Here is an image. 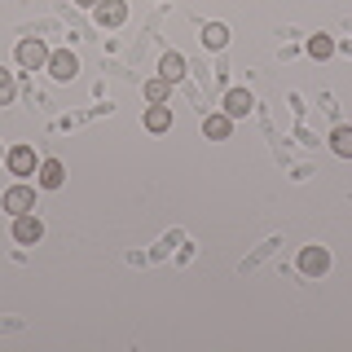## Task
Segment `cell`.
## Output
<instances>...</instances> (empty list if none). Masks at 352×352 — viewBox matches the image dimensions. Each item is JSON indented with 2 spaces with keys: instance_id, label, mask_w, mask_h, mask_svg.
Here are the masks:
<instances>
[{
  "instance_id": "6",
  "label": "cell",
  "mask_w": 352,
  "mask_h": 352,
  "mask_svg": "<svg viewBox=\"0 0 352 352\" xmlns=\"http://www.w3.org/2000/svg\"><path fill=\"white\" fill-rule=\"evenodd\" d=\"M300 269L308 273V278H322V273L330 269V251L326 247H304L300 251Z\"/></svg>"
},
{
  "instance_id": "3",
  "label": "cell",
  "mask_w": 352,
  "mask_h": 352,
  "mask_svg": "<svg viewBox=\"0 0 352 352\" xmlns=\"http://www.w3.org/2000/svg\"><path fill=\"white\" fill-rule=\"evenodd\" d=\"M18 66H27V71H40V66H49V49H44V40H22L18 44Z\"/></svg>"
},
{
  "instance_id": "12",
  "label": "cell",
  "mask_w": 352,
  "mask_h": 352,
  "mask_svg": "<svg viewBox=\"0 0 352 352\" xmlns=\"http://www.w3.org/2000/svg\"><path fill=\"white\" fill-rule=\"evenodd\" d=\"M146 128H150V132H168V128H172V110H168V106H150V110H146Z\"/></svg>"
},
{
  "instance_id": "8",
  "label": "cell",
  "mask_w": 352,
  "mask_h": 352,
  "mask_svg": "<svg viewBox=\"0 0 352 352\" xmlns=\"http://www.w3.org/2000/svg\"><path fill=\"white\" fill-rule=\"evenodd\" d=\"M251 106H256V97H251L247 88H229V93H225V115L229 119H247Z\"/></svg>"
},
{
  "instance_id": "2",
  "label": "cell",
  "mask_w": 352,
  "mask_h": 352,
  "mask_svg": "<svg viewBox=\"0 0 352 352\" xmlns=\"http://www.w3.org/2000/svg\"><path fill=\"white\" fill-rule=\"evenodd\" d=\"M44 71H49L58 84H66V80H75V71H80V58H75L71 49H58V53H49V66H44Z\"/></svg>"
},
{
  "instance_id": "10",
  "label": "cell",
  "mask_w": 352,
  "mask_h": 352,
  "mask_svg": "<svg viewBox=\"0 0 352 352\" xmlns=\"http://www.w3.org/2000/svg\"><path fill=\"white\" fill-rule=\"evenodd\" d=\"M66 181V168L58 159H44L40 163V190H58V185Z\"/></svg>"
},
{
  "instance_id": "9",
  "label": "cell",
  "mask_w": 352,
  "mask_h": 352,
  "mask_svg": "<svg viewBox=\"0 0 352 352\" xmlns=\"http://www.w3.org/2000/svg\"><path fill=\"white\" fill-rule=\"evenodd\" d=\"M229 132H234V119H229L225 110L203 119V137H207V141H229Z\"/></svg>"
},
{
  "instance_id": "11",
  "label": "cell",
  "mask_w": 352,
  "mask_h": 352,
  "mask_svg": "<svg viewBox=\"0 0 352 352\" xmlns=\"http://www.w3.org/2000/svg\"><path fill=\"white\" fill-rule=\"evenodd\" d=\"M168 97H172V80H146V102L150 106H168Z\"/></svg>"
},
{
  "instance_id": "17",
  "label": "cell",
  "mask_w": 352,
  "mask_h": 352,
  "mask_svg": "<svg viewBox=\"0 0 352 352\" xmlns=\"http://www.w3.org/2000/svg\"><path fill=\"white\" fill-rule=\"evenodd\" d=\"M14 93H18V84H14V75L5 71V66H0V106H9L14 102Z\"/></svg>"
},
{
  "instance_id": "15",
  "label": "cell",
  "mask_w": 352,
  "mask_h": 352,
  "mask_svg": "<svg viewBox=\"0 0 352 352\" xmlns=\"http://www.w3.org/2000/svg\"><path fill=\"white\" fill-rule=\"evenodd\" d=\"M330 53H335V40H330V36H313V40H308V58L326 62Z\"/></svg>"
},
{
  "instance_id": "1",
  "label": "cell",
  "mask_w": 352,
  "mask_h": 352,
  "mask_svg": "<svg viewBox=\"0 0 352 352\" xmlns=\"http://www.w3.org/2000/svg\"><path fill=\"white\" fill-rule=\"evenodd\" d=\"M0 207H5L9 216H27V212H36V190H31V185H9L5 198H0Z\"/></svg>"
},
{
  "instance_id": "14",
  "label": "cell",
  "mask_w": 352,
  "mask_h": 352,
  "mask_svg": "<svg viewBox=\"0 0 352 352\" xmlns=\"http://www.w3.org/2000/svg\"><path fill=\"white\" fill-rule=\"evenodd\" d=\"M203 44H207V49H225V44H229V31L220 27V22H207V27H203Z\"/></svg>"
},
{
  "instance_id": "13",
  "label": "cell",
  "mask_w": 352,
  "mask_h": 352,
  "mask_svg": "<svg viewBox=\"0 0 352 352\" xmlns=\"http://www.w3.org/2000/svg\"><path fill=\"white\" fill-rule=\"evenodd\" d=\"M159 71H163V80H181V75H185V58H181V53H163V62H159Z\"/></svg>"
},
{
  "instance_id": "4",
  "label": "cell",
  "mask_w": 352,
  "mask_h": 352,
  "mask_svg": "<svg viewBox=\"0 0 352 352\" xmlns=\"http://www.w3.org/2000/svg\"><path fill=\"white\" fill-rule=\"evenodd\" d=\"M44 238V225H40V216H14V242H22V247H36V242Z\"/></svg>"
},
{
  "instance_id": "5",
  "label": "cell",
  "mask_w": 352,
  "mask_h": 352,
  "mask_svg": "<svg viewBox=\"0 0 352 352\" xmlns=\"http://www.w3.org/2000/svg\"><path fill=\"white\" fill-rule=\"evenodd\" d=\"M5 168L14 172V176H31V172H36V150H31V146L5 150Z\"/></svg>"
},
{
  "instance_id": "16",
  "label": "cell",
  "mask_w": 352,
  "mask_h": 352,
  "mask_svg": "<svg viewBox=\"0 0 352 352\" xmlns=\"http://www.w3.org/2000/svg\"><path fill=\"white\" fill-rule=\"evenodd\" d=\"M330 146H335V154L352 159V128H335V132H330Z\"/></svg>"
},
{
  "instance_id": "18",
  "label": "cell",
  "mask_w": 352,
  "mask_h": 352,
  "mask_svg": "<svg viewBox=\"0 0 352 352\" xmlns=\"http://www.w3.org/2000/svg\"><path fill=\"white\" fill-rule=\"evenodd\" d=\"M75 5H80V9H97V5H102V0H75Z\"/></svg>"
},
{
  "instance_id": "7",
  "label": "cell",
  "mask_w": 352,
  "mask_h": 352,
  "mask_svg": "<svg viewBox=\"0 0 352 352\" xmlns=\"http://www.w3.org/2000/svg\"><path fill=\"white\" fill-rule=\"evenodd\" d=\"M93 14H97V27H124V22H128V5H124V0H102Z\"/></svg>"
},
{
  "instance_id": "19",
  "label": "cell",
  "mask_w": 352,
  "mask_h": 352,
  "mask_svg": "<svg viewBox=\"0 0 352 352\" xmlns=\"http://www.w3.org/2000/svg\"><path fill=\"white\" fill-rule=\"evenodd\" d=\"M0 159H5V150H0Z\"/></svg>"
}]
</instances>
